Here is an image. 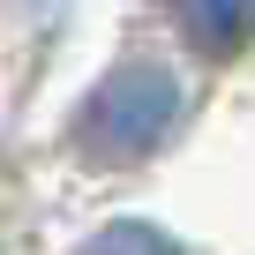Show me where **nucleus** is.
<instances>
[{
    "instance_id": "nucleus-1",
    "label": "nucleus",
    "mask_w": 255,
    "mask_h": 255,
    "mask_svg": "<svg viewBox=\"0 0 255 255\" xmlns=\"http://www.w3.org/2000/svg\"><path fill=\"white\" fill-rule=\"evenodd\" d=\"M173 120H180V83H173L165 68H150V60H128V68H113V75L90 90V105H83V120H75V150L128 165V158L158 150Z\"/></svg>"
},
{
    "instance_id": "nucleus-2",
    "label": "nucleus",
    "mask_w": 255,
    "mask_h": 255,
    "mask_svg": "<svg viewBox=\"0 0 255 255\" xmlns=\"http://www.w3.org/2000/svg\"><path fill=\"white\" fill-rule=\"evenodd\" d=\"M180 30L203 53H233L255 38V0H180Z\"/></svg>"
},
{
    "instance_id": "nucleus-3",
    "label": "nucleus",
    "mask_w": 255,
    "mask_h": 255,
    "mask_svg": "<svg viewBox=\"0 0 255 255\" xmlns=\"http://www.w3.org/2000/svg\"><path fill=\"white\" fill-rule=\"evenodd\" d=\"M75 255H180V240H165V233H158V225H143V218H120V225L90 233Z\"/></svg>"
}]
</instances>
